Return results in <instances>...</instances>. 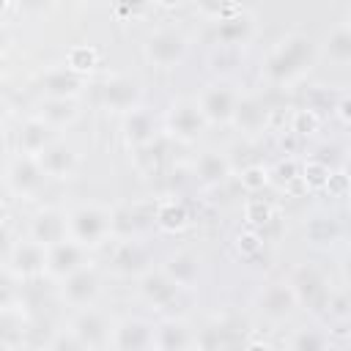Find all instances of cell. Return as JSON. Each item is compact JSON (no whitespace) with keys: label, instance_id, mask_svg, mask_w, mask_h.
<instances>
[{"label":"cell","instance_id":"cell-1","mask_svg":"<svg viewBox=\"0 0 351 351\" xmlns=\"http://www.w3.org/2000/svg\"><path fill=\"white\" fill-rule=\"evenodd\" d=\"M315 63V44L304 33H288L277 41L263 63V74L271 85H291L304 77Z\"/></svg>","mask_w":351,"mask_h":351},{"label":"cell","instance_id":"cell-2","mask_svg":"<svg viewBox=\"0 0 351 351\" xmlns=\"http://www.w3.org/2000/svg\"><path fill=\"white\" fill-rule=\"evenodd\" d=\"M69 239L93 250L112 239V208L101 203H82L69 211Z\"/></svg>","mask_w":351,"mask_h":351},{"label":"cell","instance_id":"cell-3","mask_svg":"<svg viewBox=\"0 0 351 351\" xmlns=\"http://www.w3.org/2000/svg\"><path fill=\"white\" fill-rule=\"evenodd\" d=\"M3 263H5L8 277L36 280V277L47 274V247L41 241H36L33 236H25V239L8 244Z\"/></svg>","mask_w":351,"mask_h":351},{"label":"cell","instance_id":"cell-4","mask_svg":"<svg viewBox=\"0 0 351 351\" xmlns=\"http://www.w3.org/2000/svg\"><path fill=\"white\" fill-rule=\"evenodd\" d=\"M143 52L145 60L154 63L156 69H176L178 63H184L189 52V41L178 27H159L145 38Z\"/></svg>","mask_w":351,"mask_h":351},{"label":"cell","instance_id":"cell-5","mask_svg":"<svg viewBox=\"0 0 351 351\" xmlns=\"http://www.w3.org/2000/svg\"><path fill=\"white\" fill-rule=\"evenodd\" d=\"M47 178L49 176L44 173L38 156H30V154H16L5 167V184L22 200H33L44 189Z\"/></svg>","mask_w":351,"mask_h":351},{"label":"cell","instance_id":"cell-6","mask_svg":"<svg viewBox=\"0 0 351 351\" xmlns=\"http://www.w3.org/2000/svg\"><path fill=\"white\" fill-rule=\"evenodd\" d=\"M239 99H241V93L230 82L219 80V82H211V85H206L200 90L197 107H200L203 118L208 121V126H225V123L233 121V112H236Z\"/></svg>","mask_w":351,"mask_h":351},{"label":"cell","instance_id":"cell-7","mask_svg":"<svg viewBox=\"0 0 351 351\" xmlns=\"http://www.w3.org/2000/svg\"><path fill=\"white\" fill-rule=\"evenodd\" d=\"M99 293H101V277L90 263L80 266L77 271L60 280V299L69 307H77V310L90 307L99 299Z\"/></svg>","mask_w":351,"mask_h":351},{"label":"cell","instance_id":"cell-8","mask_svg":"<svg viewBox=\"0 0 351 351\" xmlns=\"http://www.w3.org/2000/svg\"><path fill=\"white\" fill-rule=\"evenodd\" d=\"M291 288L296 291V299H299V307H310V310H321L329 304V285H326V277L310 266V263H302L291 271L288 277Z\"/></svg>","mask_w":351,"mask_h":351},{"label":"cell","instance_id":"cell-9","mask_svg":"<svg viewBox=\"0 0 351 351\" xmlns=\"http://www.w3.org/2000/svg\"><path fill=\"white\" fill-rule=\"evenodd\" d=\"M208 121L203 118L197 101H176L167 110V134L178 143H195L206 132Z\"/></svg>","mask_w":351,"mask_h":351},{"label":"cell","instance_id":"cell-10","mask_svg":"<svg viewBox=\"0 0 351 351\" xmlns=\"http://www.w3.org/2000/svg\"><path fill=\"white\" fill-rule=\"evenodd\" d=\"M181 291L184 288L165 269H148L145 274H140V296L154 310H170V307H176Z\"/></svg>","mask_w":351,"mask_h":351},{"label":"cell","instance_id":"cell-11","mask_svg":"<svg viewBox=\"0 0 351 351\" xmlns=\"http://www.w3.org/2000/svg\"><path fill=\"white\" fill-rule=\"evenodd\" d=\"M99 99H101V104H104L107 110L126 115V112H132L134 107H140V101H143V88H140V82L132 80V77H110V80L101 82Z\"/></svg>","mask_w":351,"mask_h":351},{"label":"cell","instance_id":"cell-12","mask_svg":"<svg viewBox=\"0 0 351 351\" xmlns=\"http://www.w3.org/2000/svg\"><path fill=\"white\" fill-rule=\"evenodd\" d=\"M296 307H299V299H296V291L291 288L288 280L269 282L258 293V313L269 321H285Z\"/></svg>","mask_w":351,"mask_h":351},{"label":"cell","instance_id":"cell-13","mask_svg":"<svg viewBox=\"0 0 351 351\" xmlns=\"http://www.w3.org/2000/svg\"><path fill=\"white\" fill-rule=\"evenodd\" d=\"M71 329H74V335L80 337L82 348H104V346H110V340H112V326H110V321L104 318V313L93 310V304H90V307H82V310L74 315Z\"/></svg>","mask_w":351,"mask_h":351},{"label":"cell","instance_id":"cell-14","mask_svg":"<svg viewBox=\"0 0 351 351\" xmlns=\"http://www.w3.org/2000/svg\"><path fill=\"white\" fill-rule=\"evenodd\" d=\"M85 263H90L88 261V247H82L74 239H63V241L47 247V274L49 277L63 280V277H69L71 271H77Z\"/></svg>","mask_w":351,"mask_h":351},{"label":"cell","instance_id":"cell-15","mask_svg":"<svg viewBox=\"0 0 351 351\" xmlns=\"http://www.w3.org/2000/svg\"><path fill=\"white\" fill-rule=\"evenodd\" d=\"M27 236H33L36 241H41L44 247H52V244L69 239V214H63L60 208H52V206L38 208L30 217Z\"/></svg>","mask_w":351,"mask_h":351},{"label":"cell","instance_id":"cell-16","mask_svg":"<svg viewBox=\"0 0 351 351\" xmlns=\"http://www.w3.org/2000/svg\"><path fill=\"white\" fill-rule=\"evenodd\" d=\"M110 258H112V269L126 277H140L151 269V252L137 239H115Z\"/></svg>","mask_w":351,"mask_h":351},{"label":"cell","instance_id":"cell-17","mask_svg":"<svg viewBox=\"0 0 351 351\" xmlns=\"http://www.w3.org/2000/svg\"><path fill=\"white\" fill-rule=\"evenodd\" d=\"M154 324L145 318H123L112 326V340L110 346L115 351H145L154 348Z\"/></svg>","mask_w":351,"mask_h":351},{"label":"cell","instance_id":"cell-18","mask_svg":"<svg viewBox=\"0 0 351 351\" xmlns=\"http://www.w3.org/2000/svg\"><path fill=\"white\" fill-rule=\"evenodd\" d=\"M38 85L44 90V96H55V99H77L85 88V77L71 71L66 63L63 66H49L41 71Z\"/></svg>","mask_w":351,"mask_h":351},{"label":"cell","instance_id":"cell-19","mask_svg":"<svg viewBox=\"0 0 351 351\" xmlns=\"http://www.w3.org/2000/svg\"><path fill=\"white\" fill-rule=\"evenodd\" d=\"M159 137V126L151 110H145L143 104L134 107L132 112L123 115V140L132 148H148L154 145V140Z\"/></svg>","mask_w":351,"mask_h":351},{"label":"cell","instance_id":"cell-20","mask_svg":"<svg viewBox=\"0 0 351 351\" xmlns=\"http://www.w3.org/2000/svg\"><path fill=\"white\" fill-rule=\"evenodd\" d=\"M233 167H230V159L219 151H203L195 165H192V178L203 186V189H214V186H222L228 178H230Z\"/></svg>","mask_w":351,"mask_h":351},{"label":"cell","instance_id":"cell-21","mask_svg":"<svg viewBox=\"0 0 351 351\" xmlns=\"http://www.w3.org/2000/svg\"><path fill=\"white\" fill-rule=\"evenodd\" d=\"M302 233H304V241H307L310 247H315V250H329V247H335L337 241H343V222H340L337 217H332V214H321V211H318V214L307 217Z\"/></svg>","mask_w":351,"mask_h":351},{"label":"cell","instance_id":"cell-22","mask_svg":"<svg viewBox=\"0 0 351 351\" xmlns=\"http://www.w3.org/2000/svg\"><path fill=\"white\" fill-rule=\"evenodd\" d=\"M214 36L222 47H244L252 41L255 36V19L252 14H247L244 8L233 16H225V19H217V27H214Z\"/></svg>","mask_w":351,"mask_h":351},{"label":"cell","instance_id":"cell-23","mask_svg":"<svg viewBox=\"0 0 351 351\" xmlns=\"http://www.w3.org/2000/svg\"><path fill=\"white\" fill-rule=\"evenodd\" d=\"M52 126L41 118V115H30L19 123L16 129V151L19 154H30V156H38L55 137H52Z\"/></svg>","mask_w":351,"mask_h":351},{"label":"cell","instance_id":"cell-24","mask_svg":"<svg viewBox=\"0 0 351 351\" xmlns=\"http://www.w3.org/2000/svg\"><path fill=\"white\" fill-rule=\"evenodd\" d=\"M38 162L44 167V173L49 178H71L74 170H77V151L63 143V140H52L41 154H38Z\"/></svg>","mask_w":351,"mask_h":351},{"label":"cell","instance_id":"cell-25","mask_svg":"<svg viewBox=\"0 0 351 351\" xmlns=\"http://www.w3.org/2000/svg\"><path fill=\"white\" fill-rule=\"evenodd\" d=\"M269 118H271V110H266V104L258 96H241L230 123L244 134H258L269 126Z\"/></svg>","mask_w":351,"mask_h":351},{"label":"cell","instance_id":"cell-26","mask_svg":"<svg viewBox=\"0 0 351 351\" xmlns=\"http://www.w3.org/2000/svg\"><path fill=\"white\" fill-rule=\"evenodd\" d=\"M189 222H192V217H189V208L184 200L165 197V200L154 203V225L162 233H184L189 228Z\"/></svg>","mask_w":351,"mask_h":351},{"label":"cell","instance_id":"cell-27","mask_svg":"<svg viewBox=\"0 0 351 351\" xmlns=\"http://www.w3.org/2000/svg\"><path fill=\"white\" fill-rule=\"evenodd\" d=\"M189 346H195V337L184 321L167 318L154 329V348L159 351H184Z\"/></svg>","mask_w":351,"mask_h":351},{"label":"cell","instance_id":"cell-28","mask_svg":"<svg viewBox=\"0 0 351 351\" xmlns=\"http://www.w3.org/2000/svg\"><path fill=\"white\" fill-rule=\"evenodd\" d=\"M36 115H41L52 129H63V126H71V123L80 118V104H77V99L44 96Z\"/></svg>","mask_w":351,"mask_h":351},{"label":"cell","instance_id":"cell-29","mask_svg":"<svg viewBox=\"0 0 351 351\" xmlns=\"http://www.w3.org/2000/svg\"><path fill=\"white\" fill-rule=\"evenodd\" d=\"M162 269L186 291V288H195L197 282H200V261H197V255H192V252H173V255H167L165 258V263H162Z\"/></svg>","mask_w":351,"mask_h":351},{"label":"cell","instance_id":"cell-30","mask_svg":"<svg viewBox=\"0 0 351 351\" xmlns=\"http://www.w3.org/2000/svg\"><path fill=\"white\" fill-rule=\"evenodd\" d=\"M324 58L343 66L351 63V25H337L324 38Z\"/></svg>","mask_w":351,"mask_h":351},{"label":"cell","instance_id":"cell-31","mask_svg":"<svg viewBox=\"0 0 351 351\" xmlns=\"http://www.w3.org/2000/svg\"><path fill=\"white\" fill-rule=\"evenodd\" d=\"M329 173H332V167H329L326 159H321V156H307V159H302L299 181L304 184L307 192H324Z\"/></svg>","mask_w":351,"mask_h":351},{"label":"cell","instance_id":"cell-32","mask_svg":"<svg viewBox=\"0 0 351 351\" xmlns=\"http://www.w3.org/2000/svg\"><path fill=\"white\" fill-rule=\"evenodd\" d=\"M66 66H69L71 71L88 77V74L99 66V49L90 47V44H74V47H69V52H66Z\"/></svg>","mask_w":351,"mask_h":351},{"label":"cell","instance_id":"cell-33","mask_svg":"<svg viewBox=\"0 0 351 351\" xmlns=\"http://www.w3.org/2000/svg\"><path fill=\"white\" fill-rule=\"evenodd\" d=\"M288 129H291L296 137L307 140V137L318 134V129H321V112L313 110L310 104H307V107H299V110L291 112V123H288Z\"/></svg>","mask_w":351,"mask_h":351},{"label":"cell","instance_id":"cell-34","mask_svg":"<svg viewBox=\"0 0 351 351\" xmlns=\"http://www.w3.org/2000/svg\"><path fill=\"white\" fill-rule=\"evenodd\" d=\"M241 217H244V222L250 225V228H266L271 219H274V206L269 203V200H263V197H247L244 200V206H241Z\"/></svg>","mask_w":351,"mask_h":351},{"label":"cell","instance_id":"cell-35","mask_svg":"<svg viewBox=\"0 0 351 351\" xmlns=\"http://www.w3.org/2000/svg\"><path fill=\"white\" fill-rule=\"evenodd\" d=\"M269 184H271V170H269L266 165H247V167H241V173H239V186H241L247 195H258V192H263Z\"/></svg>","mask_w":351,"mask_h":351},{"label":"cell","instance_id":"cell-36","mask_svg":"<svg viewBox=\"0 0 351 351\" xmlns=\"http://www.w3.org/2000/svg\"><path fill=\"white\" fill-rule=\"evenodd\" d=\"M233 250H236V255L244 258V261L261 255V250H263V236H261V230H258V228H250V225H247L244 230H239L236 239H233Z\"/></svg>","mask_w":351,"mask_h":351},{"label":"cell","instance_id":"cell-37","mask_svg":"<svg viewBox=\"0 0 351 351\" xmlns=\"http://www.w3.org/2000/svg\"><path fill=\"white\" fill-rule=\"evenodd\" d=\"M288 346L296 348V351H313V348H326L329 346V337L321 335V332H315V329H296L293 337L288 340Z\"/></svg>","mask_w":351,"mask_h":351},{"label":"cell","instance_id":"cell-38","mask_svg":"<svg viewBox=\"0 0 351 351\" xmlns=\"http://www.w3.org/2000/svg\"><path fill=\"white\" fill-rule=\"evenodd\" d=\"M324 195H326V197H335V200L351 197V176H348L346 170H332L329 178H326Z\"/></svg>","mask_w":351,"mask_h":351},{"label":"cell","instance_id":"cell-39","mask_svg":"<svg viewBox=\"0 0 351 351\" xmlns=\"http://www.w3.org/2000/svg\"><path fill=\"white\" fill-rule=\"evenodd\" d=\"M299 170H302V162L296 159V156H285V159H280L277 165H274V170H271V181L277 178V184H293V181H299Z\"/></svg>","mask_w":351,"mask_h":351},{"label":"cell","instance_id":"cell-40","mask_svg":"<svg viewBox=\"0 0 351 351\" xmlns=\"http://www.w3.org/2000/svg\"><path fill=\"white\" fill-rule=\"evenodd\" d=\"M47 348H49V351H66V348L80 351V348H82V343H80V337L74 335V329L69 326V332H66V335H63V332H55V335H52V340L47 343Z\"/></svg>","mask_w":351,"mask_h":351},{"label":"cell","instance_id":"cell-41","mask_svg":"<svg viewBox=\"0 0 351 351\" xmlns=\"http://www.w3.org/2000/svg\"><path fill=\"white\" fill-rule=\"evenodd\" d=\"M335 115H337L343 123L351 126V93H346V96H340V99L335 101Z\"/></svg>","mask_w":351,"mask_h":351},{"label":"cell","instance_id":"cell-42","mask_svg":"<svg viewBox=\"0 0 351 351\" xmlns=\"http://www.w3.org/2000/svg\"><path fill=\"white\" fill-rule=\"evenodd\" d=\"M195 3H197V8H200L206 16L219 19V11H222V5H225L228 0H195Z\"/></svg>","mask_w":351,"mask_h":351},{"label":"cell","instance_id":"cell-43","mask_svg":"<svg viewBox=\"0 0 351 351\" xmlns=\"http://www.w3.org/2000/svg\"><path fill=\"white\" fill-rule=\"evenodd\" d=\"M340 271H343V280L351 285V250L343 255V261H340Z\"/></svg>","mask_w":351,"mask_h":351},{"label":"cell","instance_id":"cell-44","mask_svg":"<svg viewBox=\"0 0 351 351\" xmlns=\"http://www.w3.org/2000/svg\"><path fill=\"white\" fill-rule=\"evenodd\" d=\"M159 8H176V5H181L184 0H154Z\"/></svg>","mask_w":351,"mask_h":351},{"label":"cell","instance_id":"cell-45","mask_svg":"<svg viewBox=\"0 0 351 351\" xmlns=\"http://www.w3.org/2000/svg\"><path fill=\"white\" fill-rule=\"evenodd\" d=\"M77 3H96V0H77Z\"/></svg>","mask_w":351,"mask_h":351},{"label":"cell","instance_id":"cell-46","mask_svg":"<svg viewBox=\"0 0 351 351\" xmlns=\"http://www.w3.org/2000/svg\"><path fill=\"white\" fill-rule=\"evenodd\" d=\"M348 25H351V19H348Z\"/></svg>","mask_w":351,"mask_h":351}]
</instances>
